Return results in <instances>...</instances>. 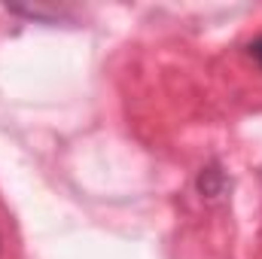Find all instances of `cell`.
Listing matches in <instances>:
<instances>
[{
  "label": "cell",
  "instance_id": "obj_1",
  "mask_svg": "<svg viewBox=\"0 0 262 259\" xmlns=\"http://www.w3.org/2000/svg\"><path fill=\"white\" fill-rule=\"evenodd\" d=\"M250 58H253V61H256V64L262 67V37L250 43Z\"/></svg>",
  "mask_w": 262,
  "mask_h": 259
}]
</instances>
